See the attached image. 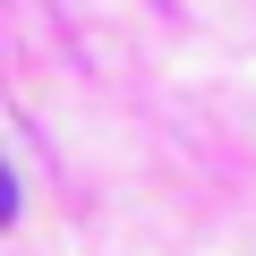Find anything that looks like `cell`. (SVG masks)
<instances>
[{
    "label": "cell",
    "mask_w": 256,
    "mask_h": 256,
    "mask_svg": "<svg viewBox=\"0 0 256 256\" xmlns=\"http://www.w3.org/2000/svg\"><path fill=\"white\" fill-rule=\"evenodd\" d=\"M18 214V180H9V162H0V222Z\"/></svg>",
    "instance_id": "cell-1"
}]
</instances>
